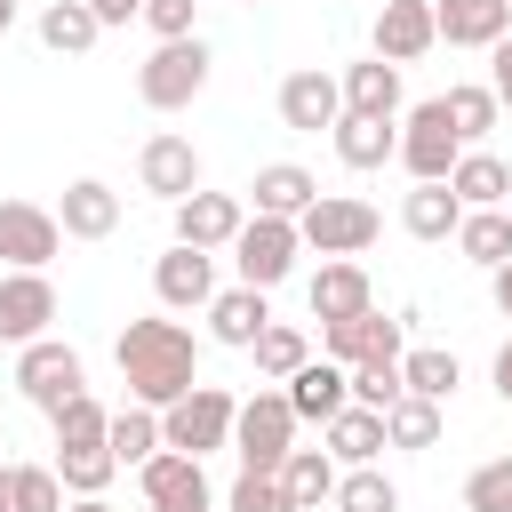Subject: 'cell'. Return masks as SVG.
Returning <instances> with one entry per match:
<instances>
[{
	"label": "cell",
	"mask_w": 512,
	"mask_h": 512,
	"mask_svg": "<svg viewBox=\"0 0 512 512\" xmlns=\"http://www.w3.org/2000/svg\"><path fill=\"white\" fill-rule=\"evenodd\" d=\"M120 376H128V400H144V408H168V400H184L192 384H200V344H192V328L184 320H128L120 328Z\"/></svg>",
	"instance_id": "6da1fadb"
},
{
	"label": "cell",
	"mask_w": 512,
	"mask_h": 512,
	"mask_svg": "<svg viewBox=\"0 0 512 512\" xmlns=\"http://www.w3.org/2000/svg\"><path fill=\"white\" fill-rule=\"evenodd\" d=\"M208 40L200 32H184V40H152V56L136 64V96L152 104V112H184L200 88H208Z\"/></svg>",
	"instance_id": "7a4b0ae2"
},
{
	"label": "cell",
	"mask_w": 512,
	"mask_h": 512,
	"mask_svg": "<svg viewBox=\"0 0 512 512\" xmlns=\"http://www.w3.org/2000/svg\"><path fill=\"white\" fill-rule=\"evenodd\" d=\"M232 392L224 384H192L184 400H168L160 408V448H184V456H216V448H232Z\"/></svg>",
	"instance_id": "3957f363"
},
{
	"label": "cell",
	"mask_w": 512,
	"mask_h": 512,
	"mask_svg": "<svg viewBox=\"0 0 512 512\" xmlns=\"http://www.w3.org/2000/svg\"><path fill=\"white\" fill-rule=\"evenodd\" d=\"M288 448H296V408H288V392H248V400L232 408V456H240L248 472H280Z\"/></svg>",
	"instance_id": "277c9868"
},
{
	"label": "cell",
	"mask_w": 512,
	"mask_h": 512,
	"mask_svg": "<svg viewBox=\"0 0 512 512\" xmlns=\"http://www.w3.org/2000/svg\"><path fill=\"white\" fill-rule=\"evenodd\" d=\"M376 232H384V216H376L360 192H320V200L296 216V240L320 248V256H360Z\"/></svg>",
	"instance_id": "5b68a950"
},
{
	"label": "cell",
	"mask_w": 512,
	"mask_h": 512,
	"mask_svg": "<svg viewBox=\"0 0 512 512\" xmlns=\"http://www.w3.org/2000/svg\"><path fill=\"white\" fill-rule=\"evenodd\" d=\"M16 392L48 416V408H64L72 392H88V360H80L64 336H32V344H16Z\"/></svg>",
	"instance_id": "8992f818"
},
{
	"label": "cell",
	"mask_w": 512,
	"mask_h": 512,
	"mask_svg": "<svg viewBox=\"0 0 512 512\" xmlns=\"http://www.w3.org/2000/svg\"><path fill=\"white\" fill-rule=\"evenodd\" d=\"M296 256H304L296 216H248V224L232 232V264H240V280H248V288H264V296L296 272Z\"/></svg>",
	"instance_id": "52a82bcc"
},
{
	"label": "cell",
	"mask_w": 512,
	"mask_h": 512,
	"mask_svg": "<svg viewBox=\"0 0 512 512\" xmlns=\"http://www.w3.org/2000/svg\"><path fill=\"white\" fill-rule=\"evenodd\" d=\"M456 128H448V112H440V96H424V104H408L400 112V168L416 176V184H448V168H456Z\"/></svg>",
	"instance_id": "ba28073f"
},
{
	"label": "cell",
	"mask_w": 512,
	"mask_h": 512,
	"mask_svg": "<svg viewBox=\"0 0 512 512\" xmlns=\"http://www.w3.org/2000/svg\"><path fill=\"white\" fill-rule=\"evenodd\" d=\"M136 488H144L152 512H208V504H216L200 456H184V448H152V456L136 464Z\"/></svg>",
	"instance_id": "9c48e42d"
},
{
	"label": "cell",
	"mask_w": 512,
	"mask_h": 512,
	"mask_svg": "<svg viewBox=\"0 0 512 512\" xmlns=\"http://www.w3.org/2000/svg\"><path fill=\"white\" fill-rule=\"evenodd\" d=\"M56 248H64L56 208H40V200H0V264H8V272H48Z\"/></svg>",
	"instance_id": "30bf717a"
},
{
	"label": "cell",
	"mask_w": 512,
	"mask_h": 512,
	"mask_svg": "<svg viewBox=\"0 0 512 512\" xmlns=\"http://www.w3.org/2000/svg\"><path fill=\"white\" fill-rule=\"evenodd\" d=\"M136 184L152 192V200H184V192H200V152H192V136H176V128H152L144 136V152H136Z\"/></svg>",
	"instance_id": "8fae6325"
},
{
	"label": "cell",
	"mask_w": 512,
	"mask_h": 512,
	"mask_svg": "<svg viewBox=\"0 0 512 512\" xmlns=\"http://www.w3.org/2000/svg\"><path fill=\"white\" fill-rule=\"evenodd\" d=\"M272 104H280V128H296V136H320V128L344 120V88H336V72H320V64L288 72Z\"/></svg>",
	"instance_id": "7c38bea8"
},
{
	"label": "cell",
	"mask_w": 512,
	"mask_h": 512,
	"mask_svg": "<svg viewBox=\"0 0 512 512\" xmlns=\"http://www.w3.org/2000/svg\"><path fill=\"white\" fill-rule=\"evenodd\" d=\"M152 296H160V312H208V296H216V256L176 240L168 256H152Z\"/></svg>",
	"instance_id": "4fadbf2b"
},
{
	"label": "cell",
	"mask_w": 512,
	"mask_h": 512,
	"mask_svg": "<svg viewBox=\"0 0 512 512\" xmlns=\"http://www.w3.org/2000/svg\"><path fill=\"white\" fill-rule=\"evenodd\" d=\"M400 328H408V320H384V312L368 304V312H352V320H320V352H328L336 368H352V360H400V352H408Z\"/></svg>",
	"instance_id": "5bb4252c"
},
{
	"label": "cell",
	"mask_w": 512,
	"mask_h": 512,
	"mask_svg": "<svg viewBox=\"0 0 512 512\" xmlns=\"http://www.w3.org/2000/svg\"><path fill=\"white\" fill-rule=\"evenodd\" d=\"M240 224H248V200H240V192H208V184H200V192L176 200V240H184V248H208V256H216V248H232Z\"/></svg>",
	"instance_id": "9a60e30c"
},
{
	"label": "cell",
	"mask_w": 512,
	"mask_h": 512,
	"mask_svg": "<svg viewBox=\"0 0 512 512\" xmlns=\"http://www.w3.org/2000/svg\"><path fill=\"white\" fill-rule=\"evenodd\" d=\"M48 320H56V280L8 272L0 280V344H32V336H48Z\"/></svg>",
	"instance_id": "2e32d148"
},
{
	"label": "cell",
	"mask_w": 512,
	"mask_h": 512,
	"mask_svg": "<svg viewBox=\"0 0 512 512\" xmlns=\"http://www.w3.org/2000/svg\"><path fill=\"white\" fill-rule=\"evenodd\" d=\"M56 224H64V240H112L120 232V192L104 176H72L64 200H56Z\"/></svg>",
	"instance_id": "e0dca14e"
},
{
	"label": "cell",
	"mask_w": 512,
	"mask_h": 512,
	"mask_svg": "<svg viewBox=\"0 0 512 512\" xmlns=\"http://www.w3.org/2000/svg\"><path fill=\"white\" fill-rule=\"evenodd\" d=\"M432 48H440L432 0H384V8H376V56H384V64H416V56H432Z\"/></svg>",
	"instance_id": "ac0fdd59"
},
{
	"label": "cell",
	"mask_w": 512,
	"mask_h": 512,
	"mask_svg": "<svg viewBox=\"0 0 512 512\" xmlns=\"http://www.w3.org/2000/svg\"><path fill=\"white\" fill-rule=\"evenodd\" d=\"M432 32L448 48H496L512 32V0H432Z\"/></svg>",
	"instance_id": "d6986e66"
},
{
	"label": "cell",
	"mask_w": 512,
	"mask_h": 512,
	"mask_svg": "<svg viewBox=\"0 0 512 512\" xmlns=\"http://www.w3.org/2000/svg\"><path fill=\"white\" fill-rule=\"evenodd\" d=\"M304 304H312V320H352V312H368V304H376V288H368L360 256H328V264L312 272Z\"/></svg>",
	"instance_id": "ffe728a7"
},
{
	"label": "cell",
	"mask_w": 512,
	"mask_h": 512,
	"mask_svg": "<svg viewBox=\"0 0 512 512\" xmlns=\"http://www.w3.org/2000/svg\"><path fill=\"white\" fill-rule=\"evenodd\" d=\"M328 144H336V160H344L352 176H368V168H384V160L400 152V120H376V112H344V120L328 128Z\"/></svg>",
	"instance_id": "44dd1931"
},
{
	"label": "cell",
	"mask_w": 512,
	"mask_h": 512,
	"mask_svg": "<svg viewBox=\"0 0 512 512\" xmlns=\"http://www.w3.org/2000/svg\"><path fill=\"white\" fill-rule=\"evenodd\" d=\"M312 200H320V176L296 168V160H264L256 184H248V208H256V216H304Z\"/></svg>",
	"instance_id": "7402d4cb"
},
{
	"label": "cell",
	"mask_w": 512,
	"mask_h": 512,
	"mask_svg": "<svg viewBox=\"0 0 512 512\" xmlns=\"http://www.w3.org/2000/svg\"><path fill=\"white\" fill-rule=\"evenodd\" d=\"M264 320H272V304H264V288H248V280H240V288H216V296H208V336H216L224 352H248Z\"/></svg>",
	"instance_id": "603a6c76"
},
{
	"label": "cell",
	"mask_w": 512,
	"mask_h": 512,
	"mask_svg": "<svg viewBox=\"0 0 512 512\" xmlns=\"http://www.w3.org/2000/svg\"><path fill=\"white\" fill-rule=\"evenodd\" d=\"M280 392H288L296 424H328V416H336V408L352 400V384H344V368H336L328 352H320V360H304V368H296V376H288Z\"/></svg>",
	"instance_id": "cb8c5ba5"
},
{
	"label": "cell",
	"mask_w": 512,
	"mask_h": 512,
	"mask_svg": "<svg viewBox=\"0 0 512 512\" xmlns=\"http://www.w3.org/2000/svg\"><path fill=\"white\" fill-rule=\"evenodd\" d=\"M336 88H344V112L400 120V64H384V56H360V64H344V72H336Z\"/></svg>",
	"instance_id": "d4e9b609"
},
{
	"label": "cell",
	"mask_w": 512,
	"mask_h": 512,
	"mask_svg": "<svg viewBox=\"0 0 512 512\" xmlns=\"http://www.w3.org/2000/svg\"><path fill=\"white\" fill-rule=\"evenodd\" d=\"M320 432H328V456H336V464H376V456H384V408L344 400Z\"/></svg>",
	"instance_id": "484cf974"
},
{
	"label": "cell",
	"mask_w": 512,
	"mask_h": 512,
	"mask_svg": "<svg viewBox=\"0 0 512 512\" xmlns=\"http://www.w3.org/2000/svg\"><path fill=\"white\" fill-rule=\"evenodd\" d=\"M448 192H456L464 208H504V192H512V168H504L496 152L464 144V152H456V168H448Z\"/></svg>",
	"instance_id": "4316f807"
},
{
	"label": "cell",
	"mask_w": 512,
	"mask_h": 512,
	"mask_svg": "<svg viewBox=\"0 0 512 512\" xmlns=\"http://www.w3.org/2000/svg\"><path fill=\"white\" fill-rule=\"evenodd\" d=\"M448 240H456V256H464V264H480V272H496V264L512 256V216H504V208H464Z\"/></svg>",
	"instance_id": "83f0119b"
},
{
	"label": "cell",
	"mask_w": 512,
	"mask_h": 512,
	"mask_svg": "<svg viewBox=\"0 0 512 512\" xmlns=\"http://www.w3.org/2000/svg\"><path fill=\"white\" fill-rule=\"evenodd\" d=\"M96 40H104V24H96L88 0H48V8H40V48H48V56H88Z\"/></svg>",
	"instance_id": "f1b7e54d"
},
{
	"label": "cell",
	"mask_w": 512,
	"mask_h": 512,
	"mask_svg": "<svg viewBox=\"0 0 512 512\" xmlns=\"http://www.w3.org/2000/svg\"><path fill=\"white\" fill-rule=\"evenodd\" d=\"M248 352H256V376H264V384H288V376L312 360V336H304L296 320H264Z\"/></svg>",
	"instance_id": "f546056e"
},
{
	"label": "cell",
	"mask_w": 512,
	"mask_h": 512,
	"mask_svg": "<svg viewBox=\"0 0 512 512\" xmlns=\"http://www.w3.org/2000/svg\"><path fill=\"white\" fill-rule=\"evenodd\" d=\"M384 448H408V456L440 448V400H424V392H400V400L384 408Z\"/></svg>",
	"instance_id": "4dcf8cb0"
},
{
	"label": "cell",
	"mask_w": 512,
	"mask_h": 512,
	"mask_svg": "<svg viewBox=\"0 0 512 512\" xmlns=\"http://www.w3.org/2000/svg\"><path fill=\"white\" fill-rule=\"evenodd\" d=\"M336 472H344V464H336L328 448H288V456H280V488L296 496V512L328 504V496H336Z\"/></svg>",
	"instance_id": "1f68e13d"
},
{
	"label": "cell",
	"mask_w": 512,
	"mask_h": 512,
	"mask_svg": "<svg viewBox=\"0 0 512 512\" xmlns=\"http://www.w3.org/2000/svg\"><path fill=\"white\" fill-rule=\"evenodd\" d=\"M440 112H448V128H456V144H480L496 120H504V104H496V88L488 80H456L448 96H440Z\"/></svg>",
	"instance_id": "d6a6232c"
},
{
	"label": "cell",
	"mask_w": 512,
	"mask_h": 512,
	"mask_svg": "<svg viewBox=\"0 0 512 512\" xmlns=\"http://www.w3.org/2000/svg\"><path fill=\"white\" fill-rule=\"evenodd\" d=\"M456 216H464V200H456L448 184H416V192L400 200V232H408V240H448Z\"/></svg>",
	"instance_id": "836d02e7"
},
{
	"label": "cell",
	"mask_w": 512,
	"mask_h": 512,
	"mask_svg": "<svg viewBox=\"0 0 512 512\" xmlns=\"http://www.w3.org/2000/svg\"><path fill=\"white\" fill-rule=\"evenodd\" d=\"M104 448H112V464H144V456L160 448V408H144V400L112 408V416H104Z\"/></svg>",
	"instance_id": "e575fe53"
},
{
	"label": "cell",
	"mask_w": 512,
	"mask_h": 512,
	"mask_svg": "<svg viewBox=\"0 0 512 512\" xmlns=\"http://www.w3.org/2000/svg\"><path fill=\"white\" fill-rule=\"evenodd\" d=\"M400 384L448 408V400H456V384H464V368H456V352H440V344H416V352H400Z\"/></svg>",
	"instance_id": "d590c367"
},
{
	"label": "cell",
	"mask_w": 512,
	"mask_h": 512,
	"mask_svg": "<svg viewBox=\"0 0 512 512\" xmlns=\"http://www.w3.org/2000/svg\"><path fill=\"white\" fill-rule=\"evenodd\" d=\"M328 504H336V512H400V488H392L376 464H344Z\"/></svg>",
	"instance_id": "8d00e7d4"
},
{
	"label": "cell",
	"mask_w": 512,
	"mask_h": 512,
	"mask_svg": "<svg viewBox=\"0 0 512 512\" xmlns=\"http://www.w3.org/2000/svg\"><path fill=\"white\" fill-rule=\"evenodd\" d=\"M112 472H120V464H112V448H104V440H88V448H56V480H64L72 496H104V488H112Z\"/></svg>",
	"instance_id": "74e56055"
},
{
	"label": "cell",
	"mask_w": 512,
	"mask_h": 512,
	"mask_svg": "<svg viewBox=\"0 0 512 512\" xmlns=\"http://www.w3.org/2000/svg\"><path fill=\"white\" fill-rule=\"evenodd\" d=\"M8 512H64L56 464H8Z\"/></svg>",
	"instance_id": "f35d334b"
},
{
	"label": "cell",
	"mask_w": 512,
	"mask_h": 512,
	"mask_svg": "<svg viewBox=\"0 0 512 512\" xmlns=\"http://www.w3.org/2000/svg\"><path fill=\"white\" fill-rule=\"evenodd\" d=\"M104 400L96 392H72L64 408H48V424H56V448H88V440H104Z\"/></svg>",
	"instance_id": "ab89813d"
},
{
	"label": "cell",
	"mask_w": 512,
	"mask_h": 512,
	"mask_svg": "<svg viewBox=\"0 0 512 512\" xmlns=\"http://www.w3.org/2000/svg\"><path fill=\"white\" fill-rule=\"evenodd\" d=\"M344 384H352V400H360V408H392V400L408 392V384H400V360H352V368H344Z\"/></svg>",
	"instance_id": "60d3db41"
},
{
	"label": "cell",
	"mask_w": 512,
	"mask_h": 512,
	"mask_svg": "<svg viewBox=\"0 0 512 512\" xmlns=\"http://www.w3.org/2000/svg\"><path fill=\"white\" fill-rule=\"evenodd\" d=\"M224 512H296V496L280 488V472H248V464H240V480H232Z\"/></svg>",
	"instance_id": "b9f144b4"
},
{
	"label": "cell",
	"mask_w": 512,
	"mask_h": 512,
	"mask_svg": "<svg viewBox=\"0 0 512 512\" xmlns=\"http://www.w3.org/2000/svg\"><path fill=\"white\" fill-rule=\"evenodd\" d=\"M464 512H512V456L472 464V480H464Z\"/></svg>",
	"instance_id": "7bdbcfd3"
},
{
	"label": "cell",
	"mask_w": 512,
	"mask_h": 512,
	"mask_svg": "<svg viewBox=\"0 0 512 512\" xmlns=\"http://www.w3.org/2000/svg\"><path fill=\"white\" fill-rule=\"evenodd\" d=\"M136 16L152 24V40H184V32H192V16H200V0H144Z\"/></svg>",
	"instance_id": "ee69618b"
},
{
	"label": "cell",
	"mask_w": 512,
	"mask_h": 512,
	"mask_svg": "<svg viewBox=\"0 0 512 512\" xmlns=\"http://www.w3.org/2000/svg\"><path fill=\"white\" fill-rule=\"evenodd\" d=\"M488 88H496V104L512 112V32H504V40L488 48Z\"/></svg>",
	"instance_id": "f6af8a7d"
},
{
	"label": "cell",
	"mask_w": 512,
	"mask_h": 512,
	"mask_svg": "<svg viewBox=\"0 0 512 512\" xmlns=\"http://www.w3.org/2000/svg\"><path fill=\"white\" fill-rule=\"evenodd\" d=\"M488 384H496V400H504V408H512V336H504V344H496V368H488Z\"/></svg>",
	"instance_id": "bcb514c9"
},
{
	"label": "cell",
	"mask_w": 512,
	"mask_h": 512,
	"mask_svg": "<svg viewBox=\"0 0 512 512\" xmlns=\"http://www.w3.org/2000/svg\"><path fill=\"white\" fill-rule=\"evenodd\" d=\"M488 296H496V312H504V320H512V256H504V264H496V272H488Z\"/></svg>",
	"instance_id": "7dc6e473"
},
{
	"label": "cell",
	"mask_w": 512,
	"mask_h": 512,
	"mask_svg": "<svg viewBox=\"0 0 512 512\" xmlns=\"http://www.w3.org/2000/svg\"><path fill=\"white\" fill-rule=\"evenodd\" d=\"M88 8H96V24H104V32H112V24H128V16H136V8H144V0H88Z\"/></svg>",
	"instance_id": "c3c4849f"
},
{
	"label": "cell",
	"mask_w": 512,
	"mask_h": 512,
	"mask_svg": "<svg viewBox=\"0 0 512 512\" xmlns=\"http://www.w3.org/2000/svg\"><path fill=\"white\" fill-rule=\"evenodd\" d=\"M64 512H112V504H104V496H72Z\"/></svg>",
	"instance_id": "681fc988"
},
{
	"label": "cell",
	"mask_w": 512,
	"mask_h": 512,
	"mask_svg": "<svg viewBox=\"0 0 512 512\" xmlns=\"http://www.w3.org/2000/svg\"><path fill=\"white\" fill-rule=\"evenodd\" d=\"M0 512H8V456H0Z\"/></svg>",
	"instance_id": "f907efd6"
},
{
	"label": "cell",
	"mask_w": 512,
	"mask_h": 512,
	"mask_svg": "<svg viewBox=\"0 0 512 512\" xmlns=\"http://www.w3.org/2000/svg\"><path fill=\"white\" fill-rule=\"evenodd\" d=\"M8 24H16V0H0V32H8Z\"/></svg>",
	"instance_id": "816d5d0a"
},
{
	"label": "cell",
	"mask_w": 512,
	"mask_h": 512,
	"mask_svg": "<svg viewBox=\"0 0 512 512\" xmlns=\"http://www.w3.org/2000/svg\"><path fill=\"white\" fill-rule=\"evenodd\" d=\"M504 216H512V192H504Z\"/></svg>",
	"instance_id": "f5cc1de1"
}]
</instances>
